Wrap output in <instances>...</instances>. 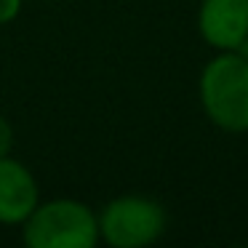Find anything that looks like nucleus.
Segmentation results:
<instances>
[{
	"mask_svg": "<svg viewBox=\"0 0 248 248\" xmlns=\"http://www.w3.org/2000/svg\"><path fill=\"white\" fill-rule=\"evenodd\" d=\"M99 240L112 248H147L163 237L168 214L150 195H118L96 214Z\"/></svg>",
	"mask_w": 248,
	"mask_h": 248,
	"instance_id": "7ed1b4c3",
	"label": "nucleus"
},
{
	"mask_svg": "<svg viewBox=\"0 0 248 248\" xmlns=\"http://www.w3.org/2000/svg\"><path fill=\"white\" fill-rule=\"evenodd\" d=\"M38 203L40 187L35 173L16 157H0V224L19 227Z\"/></svg>",
	"mask_w": 248,
	"mask_h": 248,
	"instance_id": "39448f33",
	"label": "nucleus"
},
{
	"mask_svg": "<svg viewBox=\"0 0 248 248\" xmlns=\"http://www.w3.org/2000/svg\"><path fill=\"white\" fill-rule=\"evenodd\" d=\"M11 147H14V128L3 115H0V157L11 155Z\"/></svg>",
	"mask_w": 248,
	"mask_h": 248,
	"instance_id": "0eeeda50",
	"label": "nucleus"
},
{
	"mask_svg": "<svg viewBox=\"0 0 248 248\" xmlns=\"http://www.w3.org/2000/svg\"><path fill=\"white\" fill-rule=\"evenodd\" d=\"M235 54H237V56H243V59L248 62V38H243V40H240V46L235 48Z\"/></svg>",
	"mask_w": 248,
	"mask_h": 248,
	"instance_id": "6e6552de",
	"label": "nucleus"
},
{
	"mask_svg": "<svg viewBox=\"0 0 248 248\" xmlns=\"http://www.w3.org/2000/svg\"><path fill=\"white\" fill-rule=\"evenodd\" d=\"M205 118L224 134L248 131V62L235 51H216L198 80Z\"/></svg>",
	"mask_w": 248,
	"mask_h": 248,
	"instance_id": "f257e3e1",
	"label": "nucleus"
},
{
	"mask_svg": "<svg viewBox=\"0 0 248 248\" xmlns=\"http://www.w3.org/2000/svg\"><path fill=\"white\" fill-rule=\"evenodd\" d=\"M198 32L214 51H235L248 38V0H203Z\"/></svg>",
	"mask_w": 248,
	"mask_h": 248,
	"instance_id": "20e7f679",
	"label": "nucleus"
},
{
	"mask_svg": "<svg viewBox=\"0 0 248 248\" xmlns=\"http://www.w3.org/2000/svg\"><path fill=\"white\" fill-rule=\"evenodd\" d=\"M22 6H24V0H0V27L11 24L22 14Z\"/></svg>",
	"mask_w": 248,
	"mask_h": 248,
	"instance_id": "423d86ee",
	"label": "nucleus"
},
{
	"mask_svg": "<svg viewBox=\"0 0 248 248\" xmlns=\"http://www.w3.org/2000/svg\"><path fill=\"white\" fill-rule=\"evenodd\" d=\"M19 227L30 248H93L99 243L96 211L75 198L40 200Z\"/></svg>",
	"mask_w": 248,
	"mask_h": 248,
	"instance_id": "f03ea898",
	"label": "nucleus"
}]
</instances>
